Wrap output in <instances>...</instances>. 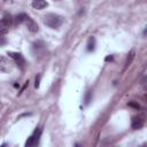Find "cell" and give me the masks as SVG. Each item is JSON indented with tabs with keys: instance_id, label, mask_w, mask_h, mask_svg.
Segmentation results:
<instances>
[{
	"instance_id": "4",
	"label": "cell",
	"mask_w": 147,
	"mask_h": 147,
	"mask_svg": "<svg viewBox=\"0 0 147 147\" xmlns=\"http://www.w3.org/2000/svg\"><path fill=\"white\" fill-rule=\"evenodd\" d=\"M8 55H9V57H11L15 62H16V64L21 68V69H23L24 68V64H25V61H24V59H23V56L20 54V53H14V52H9L8 53Z\"/></svg>"
},
{
	"instance_id": "8",
	"label": "cell",
	"mask_w": 147,
	"mask_h": 147,
	"mask_svg": "<svg viewBox=\"0 0 147 147\" xmlns=\"http://www.w3.org/2000/svg\"><path fill=\"white\" fill-rule=\"evenodd\" d=\"M28 17H29V16H28L26 14L21 13V14H18V15H16V17H15V22H16V24H22V23H24V22L26 21Z\"/></svg>"
},
{
	"instance_id": "11",
	"label": "cell",
	"mask_w": 147,
	"mask_h": 147,
	"mask_svg": "<svg viewBox=\"0 0 147 147\" xmlns=\"http://www.w3.org/2000/svg\"><path fill=\"white\" fill-rule=\"evenodd\" d=\"M91 99H92V91H87L86 94H85V103L88 105L90 101H91Z\"/></svg>"
},
{
	"instance_id": "16",
	"label": "cell",
	"mask_w": 147,
	"mask_h": 147,
	"mask_svg": "<svg viewBox=\"0 0 147 147\" xmlns=\"http://www.w3.org/2000/svg\"><path fill=\"white\" fill-rule=\"evenodd\" d=\"M55 1H57V0H55Z\"/></svg>"
},
{
	"instance_id": "5",
	"label": "cell",
	"mask_w": 147,
	"mask_h": 147,
	"mask_svg": "<svg viewBox=\"0 0 147 147\" xmlns=\"http://www.w3.org/2000/svg\"><path fill=\"white\" fill-rule=\"evenodd\" d=\"M25 24H26V28H28V30L30 31V32H38V30H39V26H38V24H37V22H34L32 18H30V17H28L26 18V21L24 22Z\"/></svg>"
},
{
	"instance_id": "1",
	"label": "cell",
	"mask_w": 147,
	"mask_h": 147,
	"mask_svg": "<svg viewBox=\"0 0 147 147\" xmlns=\"http://www.w3.org/2000/svg\"><path fill=\"white\" fill-rule=\"evenodd\" d=\"M44 23H45V25H47L51 29H56V28L62 25L63 17L61 15H59V14L49 13V14H46L44 16Z\"/></svg>"
},
{
	"instance_id": "13",
	"label": "cell",
	"mask_w": 147,
	"mask_h": 147,
	"mask_svg": "<svg viewBox=\"0 0 147 147\" xmlns=\"http://www.w3.org/2000/svg\"><path fill=\"white\" fill-rule=\"evenodd\" d=\"M40 78H41V76H40V75H38V76L36 77V83H34V87H36V88H38V87H39V84H40Z\"/></svg>"
},
{
	"instance_id": "2",
	"label": "cell",
	"mask_w": 147,
	"mask_h": 147,
	"mask_svg": "<svg viewBox=\"0 0 147 147\" xmlns=\"http://www.w3.org/2000/svg\"><path fill=\"white\" fill-rule=\"evenodd\" d=\"M11 24H13V18H11V16L8 15V14H6V15L0 20V36L7 34Z\"/></svg>"
},
{
	"instance_id": "6",
	"label": "cell",
	"mask_w": 147,
	"mask_h": 147,
	"mask_svg": "<svg viewBox=\"0 0 147 147\" xmlns=\"http://www.w3.org/2000/svg\"><path fill=\"white\" fill-rule=\"evenodd\" d=\"M144 126V118L140 117V116H136L132 118V122H131V127L133 130H139Z\"/></svg>"
},
{
	"instance_id": "15",
	"label": "cell",
	"mask_w": 147,
	"mask_h": 147,
	"mask_svg": "<svg viewBox=\"0 0 147 147\" xmlns=\"http://www.w3.org/2000/svg\"><path fill=\"white\" fill-rule=\"evenodd\" d=\"M111 60H113V56H111V55H110V56H107V57H106V61H111Z\"/></svg>"
},
{
	"instance_id": "7",
	"label": "cell",
	"mask_w": 147,
	"mask_h": 147,
	"mask_svg": "<svg viewBox=\"0 0 147 147\" xmlns=\"http://www.w3.org/2000/svg\"><path fill=\"white\" fill-rule=\"evenodd\" d=\"M32 7L34 9L40 10V9H44L45 7H47V2L45 0H33L32 1Z\"/></svg>"
},
{
	"instance_id": "9",
	"label": "cell",
	"mask_w": 147,
	"mask_h": 147,
	"mask_svg": "<svg viewBox=\"0 0 147 147\" xmlns=\"http://www.w3.org/2000/svg\"><path fill=\"white\" fill-rule=\"evenodd\" d=\"M94 46H95V39H94L93 37H91V38L88 39V41H87V51H88V52L94 51Z\"/></svg>"
},
{
	"instance_id": "14",
	"label": "cell",
	"mask_w": 147,
	"mask_h": 147,
	"mask_svg": "<svg viewBox=\"0 0 147 147\" xmlns=\"http://www.w3.org/2000/svg\"><path fill=\"white\" fill-rule=\"evenodd\" d=\"M7 44V39L3 36H0V46H5Z\"/></svg>"
},
{
	"instance_id": "3",
	"label": "cell",
	"mask_w": 147,
	"mask_h": 147,
	"mask_svg": "<svg viewBox=\"0 0 147 147\" xmlns=\"http://www.w3.org/2000/svg\"><path fill=\"white\" fill-rule=\"evenodd\" d=\"M41 132H42L41 129H37V130L33 132V134H31V136L28 138V140L25 141V146H26V147L36 146V145L38 144V141H39V138H40V136H41Z\"/></svg>"
},
{
	"instance_id": "10",
	"label": "cell",
	"mask_w": 147,
	"mask_h": 147,
	"mask_svg": "<svg viewBox=\"0 0 147 147\" xmlns=\"http://www.w3.org/2000/svg\"><path fill=\"white\" fill-rule=\"evenodd\" d=\"M133 59H134V52L132 51V52H130V54H129V56H127V59H126V62H125V68H126V67H129V65L131 64V62L133 61Z\"/></svg>"
},
{
	"instance_id": "12",
	"label": "cell",
	"mask_w": 147,
	"mask_h": 147,
	"mask_svg": "<svg viewBox=\"0 0 147 147\" xmlns=\"http://www.w3.org/2000/svg\"><path fill=\"white\" fill-rule=\"evenodd\" d=\"M127 105H129V107H132V108H134V109H139V108H140L139 103H137V102H134V101H131V102H129Z\"/></svg>"
}]
</instances>
